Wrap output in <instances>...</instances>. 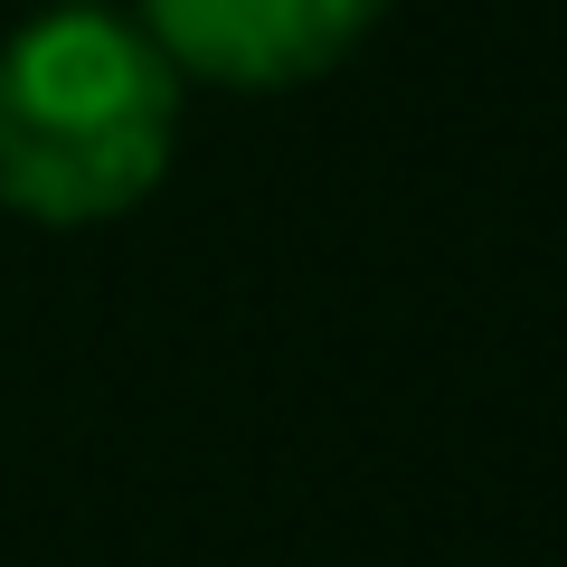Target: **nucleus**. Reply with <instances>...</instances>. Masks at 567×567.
Segmentation results:
<instances>
[{"label": "nucleus", "mask_w": 567, "mask_h": 567, "mask_svg": "<svg viewBox=\"0 0 567 567\" xmlns=\"http://www.w3.org/2000/svg\"><path fill=\"white\" fill-rule=\"evenodd\" d=\"M181 142V66L95 0H66L0 48V208L95 227L162 189Z\"/></svg>", "instance_id": "f257e3e1"}, {"label": "nucleus", "mask_w": 567, "mask_h": 567, "mask_svg": "<svg viewBox=\"0 0 567 567\" xmlns=\"http://www.w3.org/2000/svg\"><path fill=\"white\" fill-rule=\"evenodd\" d=\"M388 0H142V39L162 48L181 76L237 85V95H275L379 29Z\"/></svg>", "instance_id": "f03ea898"}]
</instances>
